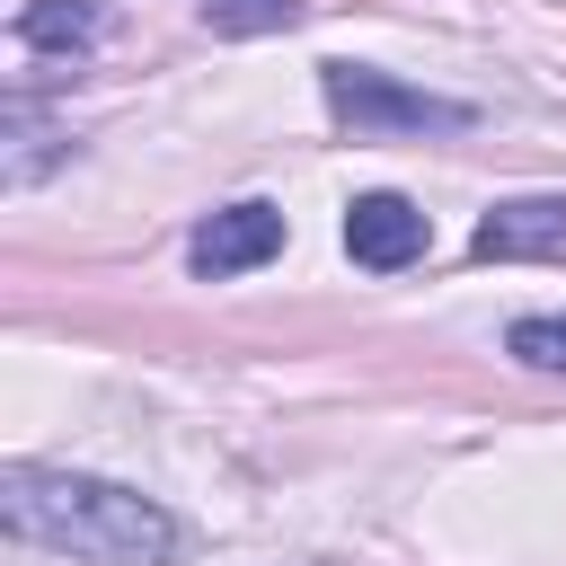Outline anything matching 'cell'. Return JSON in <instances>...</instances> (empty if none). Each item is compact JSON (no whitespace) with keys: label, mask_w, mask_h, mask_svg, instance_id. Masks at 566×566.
I'll list each match as a JSON object with an SVG mask.
<instances>
[{"label":"cell","mask_w":566,"mask_h":566,"mask_svg":"<svg viewBox=\"0 0 566 566\" xmlns=\"http://www.w3.org/2000/svg\"><path fill=\"white\" fill-rule=\"evenodd\" d=\"M265 256H283V212H274V203H221V212L195 221V239H186V265L212 274V283H230V274H248V265H265Z\"/></svg>","instance_id":"obj_4"},{"label":"cell","mask_w":566,"mask_h":566,"mask_svg":"<svg viewBox=\"0 0 566 566\" xmlns=\"http://www.w3.org/2000/svg\"><path fill=\"white\" fill-rule=\"evenodd\" d=\"M97 35H106V18L88 0H27L18 9V44L27 53H88Z\"/></svg>","instance_id":"obj_6"},{"label":"cell","mask_w":566,"mask_h":566,"mask_svg":"<svg viewBox=\"0 0 566 566\" xmlns=\"http://www.w3.org/2000/svg\"><path fill=\"white\" fill-rule=\"evenodd\" d=\"M433 248V221L407 203V195H354L345 203V256L363 265V274H398V265H416Z\"/></svg>","instance_id":"obj_3"},{"label":"cell","mask_w":566,"mask_h":566,"mask_svg":"<svg viewBox=\"0 0 566 566\" xmlns=\"http://www.w3.org/2000/svg\"><path fill=\"white\" fill-rule=\"evenodd\" d=\"M318 88H327V115L354 124V142H389V133H460L469 106L460 97H433V88H407L371 62H318Z\"/></svg>","instance_id":"obj_2"},{"label":"cell","mask_w":566,"mask_h":566,"mask_svg":"<svg viewBox=\"0 0 566 566\" xmlns=\"http://www.w3.org/2000/svg\"><path fill=\"white\" fill-rule=\"evenodd\" d=\"M0 133H9V186H35L53 168V124L35 115V97H9L0 106Z\"/></svg>","instance_id":"obj_7"},{"label":"cell","mask_w":566,"mask_h":566,"mask_svg":"<svg viewBox=\"0 0 566 566\" xmlns=\"http://www.w3.org/2000/svg\"><path fill=\"white\" fill-rule=\"evenodd\" d=\"M469 248L486 256V265H522V256H566V195H513V203H495L478 230H469Z\"/></svg>","instance_id":"obj_5"},{"label":"cell","mask_w":566,"mask_h":566,"mask_svg":"<svg viewBox=\"0 0 566 566\" xmlns=\"http://www.w3.org/2000/svg\"><path fill=\"white\" fill-rule=\"evenodd\" d=\"M0 522L35 548L97 557V566H168L177 557V513L115 486V478H88V469L9 460L0 469Z\"/></svg>","instance_id":"obj_1"},{"label":"cell","mask_w":566,"mask_h":566,"mask_svg":"<svg viewBox=\"0 0 566 566\" xmlns=\"http://www.w3.org/2000/svg\"><path fill=\"white\" fill-rule=\"evenodd\" d=\"M504 354L531 363V371H566V310H531L504 327Z\"/></svg>","instance_id":"obj_8"},{"label":"cell","mask_w":566,"mask_h":566,"mask_svg":"<svg viewBox=\"0 0 566 566\" xmlns=\"http://www.w3.org/2000/svg\"><path fill=\"white\" fill-rule=\"evenodd\" d=\"M292 18H301V0H203V27L212 35H274Z\"/></svg>","instance_id":"obj_9"}]
</instances>
